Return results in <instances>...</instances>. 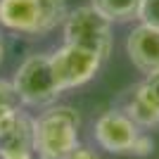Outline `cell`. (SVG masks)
<instances>
[{
	"instance_id": "11",
	"label": "cell",
	"mask_w": 159,
	"mask_h": 159,
	"mask_svg": "<svg viewBox=\"0 0 159 159\" xmlns=\"http://www.w3.org/2000/svg\"><path fill=\"white\" fill-rule=\"evenodd\" d=\"M19 107H21V102L17 98V93H14L12 81L0 79V114L10 112V109H19Z\"/></svg>"
},
{
	"instance_id": "12",
	"label": "cell",
	"mask_w": 159,
	"mask_h": 159,
	"mask_svg": "<svg viewBox=\"0 0 159 159\" xmlns=\"http://www.w3.org/2000/svg\"><path fill=\"white\" fill-rule=\"evenodd\" d=\"M66 159H100V154L95 152V150H90V147H81V145H79Z\"/></svg>"
},
{
	"instance_id": "10",
	"label": "cell",
	"mask_w": 159,
	"mask_h": 159,
	"mask_svg": "<svg viewBox=\"0 0 159 159\" xmlns=\"http://www.w3.org/2000/svg\"><path fill=\"white\" fill-rule=\"evenodd\" d=\"M135 19L140 24H147V26H157L159 29V0H140L138 14Z\"/></svg>"
},
{
	"instance_id": "4",
	"label": "cell",
	"mask_w": 159,
	"mask_h": 159,
	"mask_svg": "<svg viewBox=\"0 0 159 159\" xmlns=\"http://www.w3.org/2000/svg\"><path fill=\"white\" fill-rule=\"evenodd\" d=\"M12 86L21 107H33V109H45L55 105L62 95L52 74L50 52H31L29 57H24L21 64L14 69Z\"/></svg>"
},
{
	"instance_id": "8",
	"label": "cell",
	"mask_w": 159,
	"mask_h": 159,
	"mask_svg": "<svg viewBox=\"0 0 159 159\" xmlns=\"http://www.w3.org/2000/svg\"><path fill=\"white\" fill-rule=\"evenodd\" d=\"M119 109L126 112L145 131L159 126V98L152 93V88L147 86L145 81H140L138 86H133L128 90Z\"/></svg>"
},
{
	"instance_id": "15",
	"label": "cell",
	"mask_w": 159,
	"mask_h": 159,
	"mask_svg": "<svg viewBox=\"0 0 159 159\" xmlns=\"http://www.w3.org/2000/svg\"><path fill=\"white\" fill-rule=\"evenodd\" d=\"M12 112H14V109H10V112H5V114H0V128H2V121H5V119H7V116H10Z\"/></svg>"
},
{
	"instance_id": "2",
	"label": "cell",
	"mask_w": 159,
	"mask_h": 159,
	"mask_svg": "<svg viewBox=\"0 0 159 159\" xmlns=\"http://www.w3.org/2000/svg\"><path fill=\"white\" fill-rule=\"evenodd\" d=\"M66 0H0V26L19 36L40 38L62 26Z\"/></svg>"
},
{
	"instance_id": "14",
	"label": "cell",
	"mask_w": 159,
	"mask_h": 159,
	"mask_svg": "<svg viewBox=\"0 0 159 159\" xmlns=\"http://www.w3.org/2000/svg\"><path fill=\"white\" fill-rule=\"evenodd\" d=\"M2 57H5V38L0 33V64H2Z\"/></svg>"
},
{
	"instance_id": "5",
	"label": "cell",
	"mask_w": 159,
	"mask_h": 159,
	"mask_svg": "<svg viewBox=\"0 0 159 159\" xmlns=\"http://www.w3.org/2000/svg\"><path fill=\"white\" fill-rule=\"evenodd\" d=\"M62 33H64V43L88 48V50L102 55L105 60L112 52L114 45L112 21L102 12H98L93 5H81L76 10H69L64 24H62Z\"/></svg>"
},
{
	"instance_id": "3",
	"label": "cell",
	"mask_w": 159,
	"mask_h": 159,
	"mask_svg": "<svg viewBox=\"0 0 159 159\" xmlns=\"http://www.w3.org/2000/svg\"><path fill=\"white\" fill-rule=\"evenodd\" d=\"M93 138L100 150L119 157H150L154 150V138L119 107L107 109L95 119Z\"/></svg>"
},
{
	"instance_id": "1",
	"label": "cell",
	"mask_w": 159,
	"mask_h": 159,
	"mask_svg": "<svg viewBox=\"0 0 159 159\" xmlns=\"http://www.w3.org/2000/svg\"><path fill=\"white\" fill-rule=\"evenodd\" d=\"M81 114L69 105H50L33 116L36 159H66L79 147Z\"/></svg>"
},
{
	"instance_id": "13",
	"label": "cell",
	"mask_w": 159,
	"mask_h": 159,
	"mask_svg": "<svg viewBox=\"0 0 159 159\" xmlns=\"http://www.w3.org/2000/svg\"><path fill=\"white\" fill-rule=\"evenodd\" d=\"M145 83L152 88V93L159 98V71H157V74H152V76H145Z\"/></svg>"
},
{
	"instance_id": "6",
	"label": "cell",
	"mask_w": 159,
	"mask_h": 159,
	"mask_svg": "<svg viewBox=\"0 0 159 159\" xmlns=\"http://www.w3.org/2000/svg\"><path fill=\"white\" fill-rule=\"evenodd\" d=\"M102 62H105L102 55L93 52L88 48L74 45V43H62L55 52H50L52 74L62 93L71 90V88H81L88 81H93Z\"/></svg>"
},
{
	"instance_id": "9",
	"label": "cell",
	"mask_w": 159,
	"mask_h": 159,
	"mask_svg": "<svg viewBox=\"0 0 159 159\" xmlns=\"http://www.w3.org/2000/svg\"><path fill=\"white\" fill-rule=\"evenodd\" d=\"M90 5L102 12L107 19L112 21H131L135 19L140 7V0H90Z\"/></svg>"
},
{
	"instance_id": "7",
	"label": "cell",
	"mask_w": 159,
	"mask_h": 159,
	"mask_svg": "<svg viewBox=\"0 0 159 159\" xmlns=\"http://www.w3.org/2000/svg\"><path fill=\"white\" fill-rule=\"evenodd\" d=\"M126 55L131 64L143 76L159 71V29L147 24H135L126 38Z\"/></svg>"
},
{
	"instance_id": "16",
	"label": "cell",
	"mask_w": 159,
	"mask_h": 159,
	"mask_svg": "<svg viewBox=\"0 0 159 159\" xmlns=\"http://www.w3.org/2000/svg\"><path fill=\"white\" fill-rule=\"evenodd\" d=\"M0 159H5V154H2V152H0Z\"/></svg>"
}]
</instances>
